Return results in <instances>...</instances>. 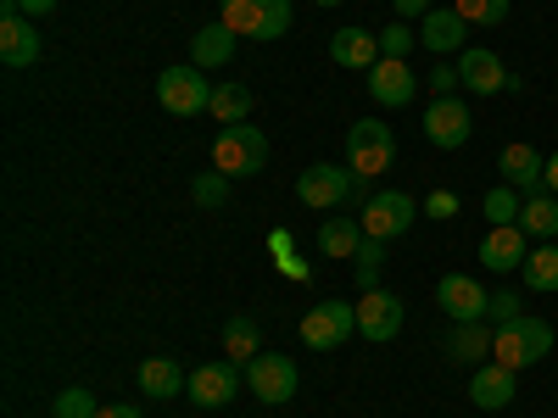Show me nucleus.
<instances>
[{
	"mask_svg": "<svg viewBox=\"0 0 558 418\" xmlns=\"http://www.w3.org/2000/svg\"><path fill=\"white\" fill-rule=\"evenodd\" d=\"M553 352V323L547 318H514V323H502V330L492 335V362H502V368H531V362H542Z\"/></svg>",
	"mask_w": 558,
	"mask_h": 418,
	"instance_id": "obj_1",
	"label": "nucleus"
},
{
	"mask_svg": "<svg viewBox=\"0 0 558 418\" xmlns=\"http://www.w3.org/2000/svg\"><path fill=\"white\" fill-rule=\"evenodd\" d=\"M218 23L229 34L279 39V34H291V0H218Z\"/></svg>",
	"mask_w": 558,
	"mask_h": 418,
	"instance_id": "obj_2",
	"label": "nucleus"
},
{
	"mask_svg": "<svg viewBox=\"0 0 558 418\" xmlns=\"http://www.w3.org/2000/svg\"><path fill=\"white\" fill-rule=\"evenodd\" d=\"M391 162H397V134H391V123L363 118V123L347 128V168H352V173L380 179Z\"/></svg>",
	"mask_w": 558,
	"mask_h": 418,
	"instance_id": "obj_3",
	"label": "nucleus"
},
{
	"mask_svg": "<svg viewBox=\"0 0 558 418\" xmlns=\"http://www.w3.org/2000/svg\"><path fill=\"white\" fill-rule=\"evenodd\" d=\"M263 162H268V139H263L252 123L218 128V139H213V168H218L223 179H252Z\"/></svg>",
	"mask_w": 558,
	"mask_h": 418,
	"instance_id": "obj_4",
	"label": "nucleus"
},
{
	"mask_svg": "<svg viewBox=\"0 0 558 418\" xmlns=\"http://www.w3.org/2000/svg\"><path fill=\"white\" fill-rule=\"evenodd\" d=\"M157 101L173 118H207L213 112V84H207V73L196 62H184V67H168L157 78Z\"/></svg>",
	"mask_w": 558,
	"mask_h": 418,
	"instance_id": "obj_5",
	"label": "nucleus"
},
{
	"mask_svg": "<svg viewBox=\"0 0 558 418\" xmlns=\"http://www.w3.org/2000/svg\"><path fill=\"white\" fill-rule=\"evenodd\" d=\"M352 190H357V173H347V168H336V162H313V168H302V179H296V196H302V207H313V212L352 207Z\"/></svg>",
	"mask_w": 558,
	"mask_h": 418,
	"instance_id": "obj_6",
	"label": "nucleus"
},
{
	"mask_svg": "<svg viewBox=\"0 0 558 418\" xmlns=\"http://www.w3.org/2000/svg\"><path fill=\"white\" fill-rule=\"evenodd\" d=\"M347 335H357V307H347V302H318L313 312H302V346L336 352V346H347Z\"/></svg>",
	"mask_w": 558,
	"mask_h": 418,
	"instance_id": "obj_7",
	"label": "nucleus"
},
{
	"mask_svg": "<svg viewBox=\"0 0 558 418\" xmlns=\"http://www.w3.org/2000/svg\"><path fill=\"white\" fill-rule=\"evenodd\" d=\"M413 218H418V201L402 196V190H380L375 201L357 212V223H363V235H368V241H397V235H408Z\"/></svg>",
	"mask_w": 558,
	"mask_h": 418,
	"instance_id": "obj_8",
	"label": "nucleus"
},
{
	"mask_svg": "<svg viewBox=\"0 0 558 418\" xmlns=\"http://www.w3.org/2000/svg\"><path fill=\"white\" fill-rule=\"evenodd\" d=\"M246 391H257V402H268V407L291 402L296 396V362L286 352H257L246 362Z\"/></svg>",
	"mask_w": 558,
	"mask_h": 418,
	"instance_id": "obj_9",
	"label": "nucleus"
},
{
	"mask_svg": "<svg viewBox=\"0 0 558 418\" xmlns=\"http://www.w3.org/2000/svg\"><path fill=\"white\" fill-rule=\"evenodd\" d=\"M436 307H441L452 323H486L492 296L481 291V279H470V273H441V285H436Z\"/></svg>",
	"mask_w": 558,
	"mask_h": 418,
	"instance_id": "obj_10",
	"label": "nucleus"
},
{
	"mask_svg": "<svg viewBox=\"0 0 558 418\" xmlns=\"http://www.w3.org/2000/svg\"><path fill=\"white\" fill-rule=\"evenodd\" d=\"M470 101H458V96H436L430 107H425V139L436 151H458L463 139H470Z\"/></svg>",
	"mask_w": 558,
	"mask_h": 418,
	"instance_id": "obj_11",
	"label": "nucleus"
},
{
	"mask_svg": "<svg viewBox=\"0 0 558 418\" xmlns=\"http://www.w3.org/2000/svg\"><path fill=\"white\" fill-rule=\"evenodd\" d=\"M458 84L470 89V96H502V89L514 84V73L497 62V51L470 45V51H458Z\"/></svg>",
	"mask_w": 558,
	"mask_h": 418,
	"instance_id": "obj_12",
	"label": "nucleus"
},
{
	"mask_svg": "<svg viewBox=\"0 0 558 418\" xmlns=\"http://www.w3.org/2000/svg\"><path fill=\"white\" fill-rule=\"evenodd\" d=\"M402 296H391V291H363V302H357V335L363 341H375V346H386V341H397V330H402Z\"/></svg>",
	"mask_w": 558,
	"mask_h": 418,
	"instance_id": "obj_13",
	"label": "nucleus"
},
{
	"mask_svg": "<svg viewBox=\"0 0 558 418\" xmlns=\"http://www.w3.org/2000/svg\"><path fill=\"white\" fill-rule=\"evenodd\" d=\"M418 45H425L430 57H458V51H470V23L452 7H430L418 17Z\"/></svg>",
	"mask_w": 558,
	"mask_h": 418,
	"instance_id": "obj_14",
	"label": "nucleus"
},
{
	"mask_svg": "<svg viewBox=\"0 0 558 418\" xmlns=\"http://www.w3.org/2000/svg\"><path fill=\"white\" fill-rule=\"evenodd\" d=\"M497 173H502V184L508 190H520V196H536L542 184H547V157L536 151V146H502V157H497Z\"/></svg>",
	"mask_w": 558,
	"mask_h": 418,
	"instance_id": "obj_15",
	"label": "nucleus"
},
{
	"mask_svg": "<svg viewBox=\"0 0 558 418\" xmlns=\"http://www.w3.org/2000/svg\"><path fill=\"white\" fill-rule=\"evenodd\" d=\"M241 391V368L235 362H207L191 374V385H184V396H191L196 407H229Z\"/></svg>",
	"mask_w": 558,
	"mask_h": 418,
	"instance_id": "obj_16",
	"label": "nucleus"
},
{
	"mask_svg": "<svg viewBox=\"0 0 558 418\" xmlns=\"http://www.w3.org/2000/svg\"><path fill=\"white\" fill-rule=\"evenodd\" d=\"M413 89H418V78L402 57H380L375 67H368V96H375L380 107H408Z\"/></svg>",
	"mask_w": 558,
	"mask_h": 418,
	"instance_id": "obj_17",
	"label": "nucleus"
},
{
	"mask_svg": "<svg viewBox=\"0 0 558 418\" xmlns=\"http://www.w3.org/2000/svg\"><path fill=\"white\" fill-rule=\"evenodd\" d=\"M0 62H7V67H34V62H39L34 17H23V12H0Z\"/></svg>",
	"mask_w": 558,
	"mask_h": 418,
	"instance_id": "obj_18",
	"label": "nucleus"
},
{
	"mask_svg": "<svg viewBox=\"0 0 558 418\" xmlns=\"http://www.w3.org/2000/svg\"><path fill=\"white\" fill-rule=\"evenodd\" d=\"M531 235L520 223H502V229H492V235L481 241V262L492 268V273H514V268H525V257H531V246H525Z\"/></svg>",
	"mask_w": 558,
	"mask_h": 418,
	"instance_id": "obj_19",
	"label": "nucleus"
},
{
	"mask_svg": "<svg viewBox=\"0 0 558 418\" xmlns=\"http://www.w3.org/2000/svg\"><path fill=\"white\" fill-rule=\"evenodd\" d=\"M514 391H520V374L502 368V362H481L475 380H470V402L486 407V413H502L508 402H514Z\"/></svg>",
	"mask_w": 558,
	"mask_h": 418,
	"instance_id": "obj_20",
	"label": "nucleus"
},
{
	"mask_svg": "<svg viewBox=\"0 0 558 418\" xmlns=\"http://www.w3.org/2000/svg\"><path fill=\"white\" fill-rule=\"evenodd\" d=\"M492 335H497L492 323H452L447 330V357L481 368V362H492Z\"/></svg>",
	"mask_w": 558,
	"mask_h": 418,
	"instance_id": "obj_21",
	"label": "nucleus"
},
{
	"mask_svg": "<svg viewBox=\"0 0 558 418\" xmlns=\"http://www.w3.org/2000/svg\"><path fill=\"white\" fill-rule=\"evenodd\" d=\"M330 57L341 62V67H375L380 62V34H368V28H341V34H330Z\"/></svg>",
	"mask_w": 558,
	"mask_h": 418,
	"instance_id": "obj_22",
	"label": "nucleus"
},
{
	"mask_svg": "<svg viewBox=\"0 0 558 418\" xmlns=\"http://www.w3.org/2000/svg\"><path fill=\"white\" fill-rule=\"evenodd\" d=\"M184 368L173 362V357H146L140 362V391L146 396H157V402H168V396H184Z\"/></svg>",
	"mask_w": 558,
	"mask_h": 418,
	"instance_id": "obj_23",
	"label": "nucleus"
},
{
	"mask_svg": "<svg viewBox=\"0 0 558 418\" xmlns=\"http://www.w3.org/2000/svg\"><path fill=\"white\" fill-rule=\"evenodd\" d=\"M363 241H368V235H363L357 218H324V229H318V251H324V257H341V262L357 257Z\"/></svg>",
	"mask_w": 558,
	"mask_h": 418,
	"instance_id": "obj_24",
	"label": "nucleus"
},
{
	"mask_svg": "<svg viewBox=\"0 0 558 418\" xmlns=\"http://www.w3.org/2000/svg\"><path fill=\"white\" fill-rule=\"evenodd\" d=\"M235 39H241V34H229L223 23H207V28L191 39V62H196V67H223L229 57H235Z\"/></svg>",
	"mask_w": 558,
	"mask_h": 418,
	"instance_id": "obj_25",
	"label": "nucleus"
},
{
	"mask_svg": "<svg viewBox=\"0 0 558 418\" xmlns=\"http://www.w3.org/2000/svg\"><path fill=\"white\" fill-rule=\"evenodd\" d=\"M520 229H525L531 241H553V235H558V196H553V190L525 196V207H520Z\"/></svg>",
	"mask_w": 558,
	"mask_h": 418,
	"instance_id": "obj_26",
	"label": "nucleus"
},
{
	"mask_svg": "<svg viewBox=\"0 0 558 418\" xmlns=\"http://www.w3.org/2000/svg\"><path fill=\"white\" fill-rule=\"evenodd\" d=\"M257 346H263V330H257V318L235 312V318L223 323V352H229V362H252V357H257Z\"/></svg>",
	"mask_w": 558,
	"mask_h": 418,
	"instance_id": "obj_27",
	"label": "nucleus"
},
{
	"mask_svg": "<svg viewBox=\"0 0 558 418\" xmlns=\"http://www.w3.org/2000/svg\"><path fill=\"white\" fill-rule=\"evenodd\" d=\"M525 291H542V296L558 291V246L553 241L531 246V257H525Z\"/></svg>",
	"mask_w": 558,
	"mask_h": 418,
	"instance_id": "obj_28",
	"label": "nucleus"
},
{
	"mask_svg": "<svg viewBox=\"0 0 558 418\" xmlns=\"http://www.w3.org/2000/svg\"><path fill=\"white\" fill-rule=\"evenodd\" d=\"M207 118L223 123V128H229V123H246V118H252V89H246V84H218Z\"/></svg>",
	"mask_w": 558,
	"mask_h": 418,
	"instance_id": "obj_29",
	"label": "nucleus"
},
{
	"mask_svg": "<svg viewBox=\"0 0 558 418\" xmlns=\"http://www.w3.org/2000/svg\"><path fill=\"white\" fill-rule=\"evenodd\" d=\"M520 207H525V196H520V190H508V184H497V190H486V196H481V212H486V223H492V229L520 223Z\"/></svg>",
	"mask_w": 558,
	"mask_h": 418,
	"instance_id": "obj_30",
	"label": "nucleus"
},
{
	"mask_svg": "<svg viewBox=\"0 0 558 418\" xmlns=\"http://www.w3.org/2000/svg\"><path fill=\"white\" fill-rule=\"evenodd\" d=\"M452 12L470 23V28H492L508 17V0H452Z\"/></svg>",
	"mask_w": 558,
	"mask_h": 418,
	"instance_id": "obj_31",
	"label": "nucleus"
},
{
	"mask_svg": "<svg viewBox=\"0 0 558 418\" xmlns=\"http://www.w3.org/2000/svg\"><path fill=\"white\" fill-rule=\"evenodd\" d=\"M96 413H101V402H96V391H84V385H73V391H62L51 402V418H96Z\"/></svg>",
	"mask_w": 558,
	"mask_h": 418,
	"instance_id": "obj_32",
	"label": "nucleus"
},
{
	"mask_svg": "<svg viewBox=\"0 0 558 418\" xmlns=\"http://www.w3.org/2000/svg\"><path fill=\"white\" fill-rule=\"evenodd\" d=\"M191 196H196V207H207V212H213V207H223V201H229V179H223L218 168H213V173H196Z\"/></svg>",
	"mask_w": 558,
	"mask_h": 418,
	"instance_id": "obj_33",
	"label": "nucleus"
},
{
	"mask_svg": "<svg viewBox=\"0 0 558 418\" xmlns=\"http://www.w3.org/2000/svg\"><path fill=\"white\" fill-rule=\"evenodd\" d=\"M413 45H418V28H408L402 17L380 28V57H402V62H408V51H413Z\"/></svg>",
	"mask_w": 558,
	"mask_h": 418,
	"instance_id": "obj_34",
	"label": "nucleus"
},
{
	"mask_svg": "<svg viewBox=\"0 0 558 418\" xmlns=\"http://www.w3.org/2000/svg\"><path fill=\"white\" fill-rule=\"evenodd\" d=\"M514 318H525L520 291H492V307H486V323H492V330H502V323H514Z\"/></svg>",
	"mask_w": 558,
	"mask_h": 418,
	"instance_id": "obj_35",
	"label": "nucleus"
},
{
	"mask_svg": "<svg viewBox=\"0 0 558 418\" xmlns=\"http://www.w3.org/2000/svg\"><path fill=\"white\" fill-rule=\"evenodd\" d=\"M425 212H430V218H452V212H458V196H452V190H436V196L425 201Z\"/></svg>",
	"mask_w": 558,
	"mask_h": 418,
	"instance_id": "obj_36",
	"label": "nucleus"
},
{
	"mask_svg": "<svg viewBox=\"0 0 558 418\" xmlns=\"http://www.w3.org/2000/svg\"><path fill=\"white\" fill-rule=\"evenodd\" d=\"M430 84H436V96H452V89H458V67H441V62H436Z\"/></svg>",
	"mask_w": 558,
	"mask_h": 418,
	"instance_id": "obj_37",
	"label": "nucleus"
},
{
	"mask_svg": "<svg viewBox=\"0 0 558 418\" xmlns=\"http://www.w3.org/2000/svg\"><path fill=\"white\" fill-rule=\"evenodd\" d=\"M57 7H62V0H17V12H23V17H51Z\"/></svg>",
	"mask_w": 558,
	"mask_h": 418,
	"instance_id": "obj_38",
	"label": "nucleus"
},
{
	"mask_svg": "<svg viewBox=\"0 0 558 418\" xmlns=\"http://www.w3.org/2000/svg\"><path fill=\"white\" fill-rule=\"evenodd\" d=\"M391 7H397V17L408 23V17H425V12H430V0H391Z\"/></svg>",
	"mask_w": 558,
	"mask_h": 418,
	"instance_id": "obj_39",
	"label": "nucleus"
},
{
	"mask_svg": "<svg viewBox=\"0 0 558 418\" xmlns=\"http://www.w3.org/2000/svg\"><path fill=\"white\" fill-rule=\"evenodd\" d=\"M386 246H391V241H363L357 262H375V268H380V262H386Z\"/></svg>",
	"mask_w": 558,
	"mask_h": 418,
	"instance_id": "obj_40",
	"label": "nucleus"
},
{
	"mask_svg": "<svg viewBox=\"0 0 558 418\" xmlns=\"http://www.w3.org/2000/svg\"><path fill=\"white\" fill-rule=\"evenodd\" d=\"M96 418H146V413H140L134 402H112V407H101Z\"/></svg>",
	"mask_w": 558,
	"mask_h": 418,
	"instance_id": "obj_41",
	"label": "nucleus"
},
{
	"mask_svg": "<svg viewBox=\"0 0 558 418\" xmlns=\"http://www.w3.org/2000/svg\"><path fill=\"white\" fill-rule=\"evenodd\" d=\"M357 285L363 291H380V268L375 262H357Z\"/></svg>",
	"mask_w": 558,
	"mask_h": 418,
	"instance_id": "obj_42",
	"label": "nucleus"
},
{
	"mask_svg": "<svg viewBox=\"0 0 558 418\" xmlns=\"http://www.w3.org/2000/svg\"><path fill=\"white\" fill-rule=\"evenodd\" d=\"M547 190H553V196H558V151H553V157H547Z\"/></svg>",
	"mask_w": 558,
	"mask_h": 418,
	"instance_id": "obj_43",
	"label": "nucleus"
},
{
	"mask_svg": "<svg viewBox=\"0 0 558 418\" xmlns=\"http://www.w3.org/2000/svg\"><path fill=\"white\" fill-rule=\"evenodd\" d=\"M318 7H341V0H318Z\"/></svg>",
	"mask_w": 558,
	"mask_h": 418,
	"instance_id": "obj_44",
	"label": "nucleus"
}]
</instances>
